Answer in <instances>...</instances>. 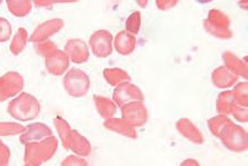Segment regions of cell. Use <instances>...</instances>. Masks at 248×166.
<instances>
[{
  "mask_svg": "<svg viewBox=\"0 0 248 166\" xmlns=\"http://www.w3.org/2000/svg\"><path fill=\"white\" fill-rule=\"evenodd\" d=\"M67 50L68 53L71 54V56L74 55L75 53H78L74 58L75 61H83L87 58V49H86L85 44H84L83 42H79V41L69 42L67 44Z\"/></svg>",
  "mask_w": 248,
  "mask_h": 166,
  "instance_id": "7a4b0ae2",
  "label": "cell"
},
{
  "mask_svg": "<svg viewBox=\"0 0 248 166\" xmlns=\"http://www.w3.org/2000/svg\"><path fill=\"white\" fill-rule=\"evenodd\" d=\"M10 36V25L6 20L0 19V41L3 42Z\"/></svg>",
  "mask_w": 248,
  "mask_h": 166,
  "instance_id": "3957f363",
  "label": "cell"
},
{
  "mask_svg": "<svg viewBox=\"0 0 248 166\" xmlns=\"http://www.w3.org/2000/svg\"><path fill=\"white\" fill-rule=\"evenodd\" d=\"M0 2H1V0H0Z\"/></svg>",
  "mask_w": 248,
  "mask_h": 166,
  "instance_id": "277c9868",
  "label": "cell"
},
{
  "mask_svg": "<svg viewBox=\"0 0 248 166\" xmlns=\"http://www.w3.org/2000/svg\"><path fill=\"white\" fill-rule=\"evenodd\" d=\"M111 34L108 31H98L92 37V48L96 56L105 57L111 54Z\"/></svg>",
  "mask_w": 248,
  "mask_h": 166,
  "instance_id": "6da1fadb",
  "label": "cell"
}]
</instances>
